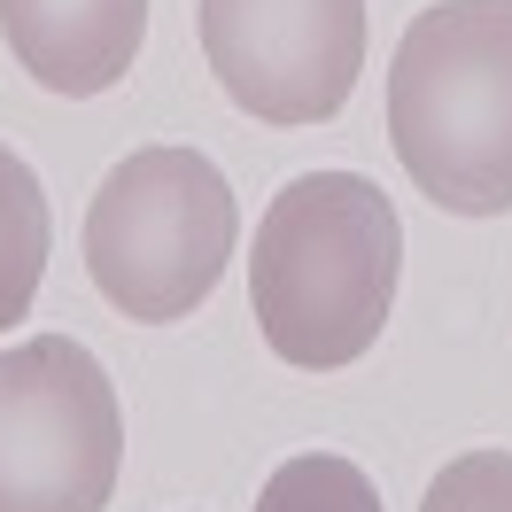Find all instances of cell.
Instances as JSON below:
<instances>
[{
    "label": "cell",
    "instance_id": "1",
    "mask_svg": "<svg viewBox=\"0 0 512 512\" xmlns=\"http://www.w3.org/2000/svg\"><path fill=\"white\" fill-rule=\"evenodd\" d=\"M404 272V218L365 171H303L256 218L249 311L272 357L334 373L381 342Z\"/></svg>",
    "mask_w": 512,
    "mask_h": 512
},
{
    "label": "cell",
    "instance_id": "2",
    "mask_svg": "<svg viewBox=\"0 0 512 512\" xmlns=\"http://www.w3.org/2000/svg\"><path fill=\"white\" fill-rule=\"evenodd\" d=\"M388 140L450 218L512 210V0L419 8L388 63Z\"/></svg>",
    "mask_w": 512,
    "mask_h": 512
},
{
    "label": "cell",
    "instance_id": "3",
    "mask_svg": "<svg viewBox=\"0 0 512 512\" xmlns=\"http://www.w3.org/2000/svg\"><path fill=\"white\" fill-rule=\"evenodd\" d=\"M241 210L202 148H140L86 210V272L140 326H171L225 280Z\"/></svg>",
    "mask_w": 512,
    "mask_h": 512
},
{
    "label": "cell",
    "instance_id": "4",
    "mask_svg": "<svg viewBox=\"0 0 512 512\" xmlns=\"http://www.w3.org/2000/svg\"><path fill=\"white\" fill-rule=\"evenodd\" d=\"M125 466V412L70 334L0 350V512H101Z\"/></svg>",
    "mask_w": 512,
    "mask_h": 512
},
{
    "label": "cell",
    "instance_id": "5",
    "mask_svg": "<svg viewBox=\"0 0 512 512\" xmlns=\"http://www.w3.org/2000/svg\"><path fill=\"white\" fill-rule=\"evenodd\" d=\"M202 55L233 109L326 125L365 70V0H202Z\"/></svg>",
    "mask_w": 512,
    "mask_h": 512
},
{
    "label": "cell",
    "instance_id": "6",
    "mask_svg": "<svg viewBox=\"0 0 512 512\" xmlns=\"http://www.w3.org/2000/svg\"><path fill=\"white\" fill-rule=\"evenodd\" d=\"M8 55L32 70L47 94H109L140 55L148 0H0Z\"/></svg>",
    "mask_w": 512,
    "mask_h": 512
},
{
    "label": "cell",
    "instance_id": "7",
    "mask_svg": "<svg viewBox=\"0 0 512 512\" xmlns=\"http://www.w3.org/2000/svg\"><path fill=\"white\" fill-rule=\"evenodd\" d=\"M47 249H55V218H47V187L39 171L8 140H0V334L32 311L39 272H47Z\"/></svg>",
    "mask_w": 512,
    "mask_h": 512
},
{
    "label": "cell",
    "instance_id": "8",
    "mask_svg": "<svg viewBox=\"0 0 512 512\" xmlns=\"http://www.w3.org/2000/svg\"><path fill=\"white\" fill-rule=\"evenodd\" d=\"M256 512H381V489L365 481V466L334 458V450H303L256 489Z\"/></svg>",
    "mask_w": 512,
    "mask_h": 512
},
{
    "label": "cell",
    "instance_id": "9",
    "mask_svg": "<svg viewBox=\"0 0 512 512\" xmlns=\"http://www.w3.org/2000/svg\"><path fill=\"white\" fill-rule=\"evenodd\" d=\"M419 512H512V450H466V458H450Z\"/></svg>",
    "mask_w": 512,
    "mask_h": 512
}]
</instances>
